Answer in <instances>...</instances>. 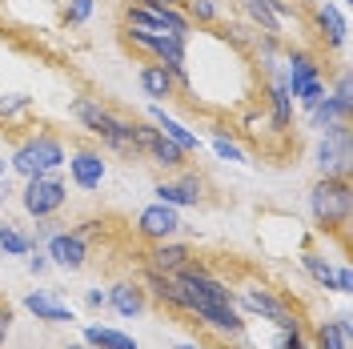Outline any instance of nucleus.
Here are the masks:
<instances>
[{"mask_svg":"<svg viewBox=\"0 0 353 349\" xmlns=\"http://www.w3.org/2000/svg\"><path fill=\"white\" fill-rule=\"evenodd\" d=\"M309 209L317 229L337 233L350 225V209H353V193H350V177H321L309 193Z\"/></svg>","mask_w":353,"mask_h":349,"instance_id":"f257e3e1","label":"nucleus"},{"mask_svg":"<svg viewBox=\"0 0 353 349\" xmlns=\"http://www.w3.org/2000/svg\"><path fill=\"white\" fill-rule=\"evenodd\" d=\"M72 117H77V121L92 132V137H101L109 149L137 157V149H132V121H121V117H117V112H109L101 101L77 97V101H72Z\"/></svg>","mask_w":353,"mask_h":349,"instance_id":"f03ea898","label":"nucleus"},{"mask_svg":"<svg viewBox=\"0 0 353 349\" xmlns=\"http://www.w3.org/2000/svg\"><path fill=\"white\" fill-rule=\"evenodd\" d=\"M65 161H68V153H65V145H61V137L37 132V137H28L21 149L12 153V169L28 181V177H41V173H57Z\"/></svg>","mask_w":353,"mask_h":349,"instance_id":"7ed1b4c3","label":"nucleus"},{"mask_svg":"<svg viewBox=\"0 0 353 349\" xmlns=\"http://www.w3.org/2000/svg\"><path fill=\"white\" fill-rule=\"evenodd\" d=\"M125 28L189 41V17L181 8H173V4H129L125 8Z\"/></svg>","mask_w":353,"mask_h":349,"instance_id":"20e7f679","label":"nucleus"},{"mask_svg":"<svg viewBox=\"0 0 353 349\" xmlns=\"http://www.w3.org/2000/svg\"><path fill=\"white\" fill-rule=\"evenodd\" d=\"M285 88L289 97H297L305 109H313L321 97H325V81H321V68H317V61L309 57V52H301V48H293L289 52V72H285Z\"/></svg>","mask_w":353,"mask_h":349,"instance_id":"39448f33","label":"nucleus"},{"mask_svg":"<svg viewBox=\"0 0 353 349\" xmlns=\"http://www.w3.org/2000/svg\"><path fill=\"white\" fill-rule=\"evenodd\" d=\"M65 181L57 173H41V177H28V185H24V193H21V205H24V213L28 217H52V213H61V205H65Z\"/></svg>","mask_w":353,"mask_h":349,"instance_id":"423d86ee","label":"nucleus"},{"mask_svg":"<svg viewBox=\"0 0 353 349\" xmlns=\"http://www.w3.org/2000/svg\"><path fill=\"white\" fill-rule=\"evenodd\" d=\"M132 149L141 157H149L153 165H165V169H181L185 165V157L169 137H161V129L157 125H141V121H132Z\"/></svg>","mask_w":353,"mask_h":349,"instance_id":"0eeeda50","label":"nucleus"},{"mask_svg":"<svg viewBox=\"0 0 353 349\" xmlns=\"http://www.w3.org/2000/svg\"><path fill=\"white\" fill-rule=\"evenodd\" d=\"M137 233L145 241H169V237L181 233V213H176L173 205L157 201V205H149V209L137 213Z\"/></svg>","mask_w":353,"mask_h":349,"instance_id":"6e6552de","label":"nucleus"},{"mask_svg":"<svg viewBox=\"0 0 353 349\" xmlns=\"http://www.w3.org/2000/svg\"><path fill=\"white\" fill-rule=\"evenodd\" d=\"M317 169H321V177H350V129H333L321 137Z\"/></svg>","mask_w":353,"mask_h":349,"instance_id":"1a4fd4ad","label":"nucleus"},{"mask_svg":"<svg viewBox=\"0 0 353 349\" xmlns=\"http://www.w3.org/2000/svg\"><path fill=\"white\" fill-rule=\"evenodd\" d=\"M241 306L249 309V313H261L265 321H273L277 329H293L297 326V317L289 313V306L281 301V297H273L269 289H257V285L241 289Z\"/></svg>","mask_w":353,"mask_h":349,"instance_id":"9d476101","label":"nucleus"},{"mask_svg":"<svg viewBox=\"0 0 353 349\" xmlns=\"http://www.w3.org/2000/svg\"><path fill=\"white\" fill-rule=\"evenodd\" d=\"M48 257L61 265V269H81L88 257V241L85 229H72V233H52L48 237Z\"/></svg>","mask_w":353,"mask_h":349,"instance_id":"9b49d317","label":"nucleus"},{"mask_svg":"<svg viewBox=\"0 0 353 349\" xmlns=\"http://www.w3.org/2000/svg\"><path fill=\"white\" fill-rule=\"evenodd\" d=\"M68 173L77 181V189L92 193V189H101V181H105V157L92 153V149H81V153L68 157Z\"/></svg>","mask_w":353,"mask_h":349,"instance_id":"f8f14e48","label":"nucleus"},{"mask_svg":"<svg viewBox=\"0 0 353 349\" xmlns=\"http://www.w3.org/2000/svg\"><path fill=\"white\" fill-rule=\"evenodd\" d=\"M185 265H193V249L189 245H173V241H153V253H149V269L173 277Z\"/></svg>","mask_w":353,"mask_h":349,"instance_id":"ddd939ff","label":"nucleus"},{"mask_svg":"<svg viewBox=\"0 0 353 349\" xmlns=\"http://www.w3.org/2000/svg\"><path fill=\"white\" fill-rule=\"evenodd\" d=\"M149 117H153V125L161 129V137H169V141H173L181 153H197V149H201L197 132H189L185 125H181V121H173V117L161 109V105H153V112H149Z\"/></svg>","mask_w":353,"mask_h":349,"instance_id":"4468645a","label":"nucleus"},{"mask_svg":"<svg viewBox=\"0 0 353 349\" xmlns=\"http://www.w3.org/2000/svg\"><path fill=\"white\" fill-rule=\"evenodd\" d=\"M157 201H165V205H197L201 201V181L193 173H185L181 181H161L157 185Z\"/></svg>","mask_w":353,"mask_h":349,"instance_id":"2eb2a0df","label":"nucleus"},{"mask_svg":"<svg viewBox=\"0 0 353 349\" xmlns=\"http://www.w3.org/2000/svg\"><path fill=\"white\" fill-rule=\"evenodd\" d=\"M141 88H145V97H153V101H169L173 97V88H176V81H173V72L165 65H157V61H149V65H141Z\"/></svg>","mask_w":353,"mask_h":349,"instance_id":"dca6fc26","label":"nucleus"},{"mask_svg":"<svg viewBox=\"0 0 353 349\" xmlns=\"http://www.w3.org/2000/svg\"><path fill=\"white\" fill-rule=\"evenodd\" d=\"M24 306L37 313V321H48V326H65V321H72V309L61 306L52 293H44V289H37V293H28L24 297Z\"/></svg>","mask_w":353,"mask_h":349,"instance_id":"f3484780","label":"nucleus"},{"mask_svg":"<svg viewBox=\"0 0 353 349\" xmlns=\"http://www.w3.org/2000/svg\"><path fill=\"white\" fill-rule=\"evenodd\" d=\"M109 301H112V309H117L121 317H137V313L145 309V289L132 285V281H117L109 289Z\"/></svg>","mask_w":353,"mask_h":349,"instance_id":"a211bd4d","label":"nucleus"},{"mask_svg":"<svg viewBox=\"0 0 353 349\" xmlns=\"http://www.w3.org/2000/svg\"><path fill=\"white\" fill-rule=\"evenodd\" d=\"M269 105H273V125H277V129H289L293 97H289L285 77H281V72H273V77H269Z\"/></svg>","mask_w":353,"mask_h":349,"instance_id":"6ab92c4d","label":"nucleus"},{"mask_svg":"<svg viewBox=\"0 0 353 349\" xmlns=\"http://www.w3.org/2000/svg\"><path fill=\"white\" fill-rule=\"evenodd\" d=\"M350 317H337V321H321L313 341H317V349H350Z\"/></svg>","mask_w":353,"mask_h":349,"instance_id":"aec40b11","label":"nucleus"},{"mask_svg":"<svg viewBox=\"0 0 353 349\" xmlns=\"http://www.w3.org/2000/svg\"><path fill=\"white\" fill-rule=\"evenodd\" d=\"M317 28H321V37L330 41V48H341V44H345V32H350V28H345V17H341L333 4H321V8H317Z\"/></svg>","mask_w":353,"mask_h":349,"instance_id":"412c9836","label":"nucleus"},{"mask_svg":"<svg viewBox=\"0 0 353 349\" xmlns=\"http://www.w3.org/2000/svg\"><path fill=\"white\" fill-rule=\"evenodd\" d=\"M85 346L92 349H137L129 333H121V329H105V326H88L85 329Z\"/></svg>","mask_w":353,"mask_h":349,"instance_id":"4be33fe9","label":"nucleus"},{"mask_svg":"<svg viewBox=\"0 0 353 349\" xmlns=\"http://www.w3.org/2000/svg\"><path fill=\"white\" fill-rule=\"evenodd\" d=\"M301 265H305L309 273H313V281H317V285H325V289H337V269H333V265L325 261L321 253H305V257H301Z\"/></svg>","mask_w":353,"mask_h":349,"instance_id":"5701e85b","label":"nucleus"},{"mask_svg":"<svg viewBox=\"0 0 353 349\" xmlns=\"http://www.w3.org/2000/svg\"><path fill=\"white\" fill-rule=\"evenodd\" d=\"M241 4H245V12L253 17V24L261 28L265 37H277V32H281V21H277V17H273L269 8H265L261 0H241Z\"/></svg>","mask_w":353,"mask_h":349,"instance_id":"b1692460","label":"nucleus"},{"mask_svg":"<svg viewBox=\"0 0 353 349\" xmlns=\"http://www.w3.org/2000/svg\"><path fill=\"white\" fill-rule=\"evenodd\" d=\"M0 249H4V253H12V257H24V253L32 249V241L24 237L21 229H12V225L4 221V225H0Z\"/></svg>","mask_w":353,"mask_h":349,"instance_id":"393cba45","label":"nucleus"},{"mask_svg":"<svg viewBox=\"0 0 353 349\" xmlns=\"http://www.w3.org/2000/svg\"><path fill=\"white\" fill-rule=\"evenodd\" d=\"M185 17H189V24H213L221 17V8L213 4V0H185Z\"/></svg>","mask_w":353,"mask_h":349,"instance_id":"a878e982","label":"nucleus"},{"mask_svg":"<svg viewBox=\"0 0 353 349\" xmlns=\"http://www.w3.org/2000/svg\"><path fill=\"white\" fill-rule=\"evenodd\" d=\"M92 8H97V0H68L65 4V21L68 24H85L92 17Z\"/></svg>","mask_w":353,"mask_h":349,"instance_id":"bb28decb","label":"nucleus"},{"mask_svg":"<svg viewBox=\"0 0 353 349\" xmlns=\"http://www.w3.org/2000/svg\"><path fill=\"white\" fill-rule=\"evenodd\" d=\"M213 149H217V157L221 161H237V165H245V161H249V157L241 153V149H237V145H233V141H229V137H213Z\"/></svg>","mask_w":353,"mask_h":349,"instance_id":"cd10ccee","label":"nucleus"},{"mask_svg":"<svg viewBox=\"0 0 353 349\" xmlns=\"http://www.w3.org/2000/svg\"><path fill=\"white\" fill-rule=\"evenodd\" d=\"M330 97H333V101H341V105H345V109H353V92H350V72H341V77H337V88H333Z\"/></svg>","mask_w":353,"mask_h":349,"instance_id":"c85d7f7f","label":"nucleus"},{"mask_svg":"<svg viewBox=\"0 0 353 349\" xmlns=\"http://www.w3.org/2000/svg\"><path fill=\"white\" fill-rule=\"evenodd\" d=\"M353 289V273H350V265H341L337 269V293H350Z\"/></svg>","mask_w":353,"mask_h":349,"instance_id":"c756f323","label":"nucleus"},{"mask_svg":"<svg viewBox=\"0 0 353 349\" xmlns=\"http://www.w3.org/2000/svg\"><path fill=\"white\" fill-rule=\"evenodd\" d=\"M8 326H12V313H8V306H0V346L8 337Z\"/></svg>","mask_w":353,"mask_h":349,"instance_id":"7c9ffc66","label":"nucleus"},{"mask_svg":"<svg viewBox=\"0 0 353 349\" xmlns=\"http://www.w3.org/2000/svg\"><path fill=\"white\" fill-rule=\"evenodd\" d=\"M105 301H109V293H101V289H88V306H92V309H101Z\"/></svg>","mask_w":353,"mask_h":349,"instance_id":"2f4dec72","label":"nucleus"},{"mask_svg":"<svg viewBox=\"0 0 353 349\" xmlns=\"http://www.w3.org/2000/svg\"><path fill=\"white\" fill-rule=\"evenodd\" d=\"M137 4H173V8H181V0H137Z\"/></svg>","mask_w":353,"mask_h":349,"instance_id":"473e14b6","label":"nucleus"},{"mask_svg":"<svg viewBox=\"0 0 353 349\" xmlns=\"http://www.w3.org/2000/svg\"><path fill=\"white\" fill-rule=\"evenodd\" d=\"M4 173H8V165H4V161H0V177H4Z\"/></svg>","mask_w":353,"mask_h":349,"instance_id":"72a5a7b5","label":"nucleus"},{"mask_svg":"<svg viewBox=\"0 0 353 349\" xmlns=\"http://www.w3.org/2000/svg\"><path fill=\"white\" fill-rule=\"evenodd\" d=\"M176 349H205V346H176Z\"/></svg>","mask_w":353,"mask_h":349,"instance_id":"f704fd0d","label":"nucleus"},{"mask_svg":"<svg viewBox=\"0 0 353 349\" xmlns=\"http://www.w3.org/2000/svg\"><path fill=\"white\" fill-rule=\"evenodd\" d=\"M68 349H92V346H68Z\"/></svg>","mask_w":353,"mask_h":349,"instance_id":"c9c22d12","label":"nucleus"}]
</instances>
